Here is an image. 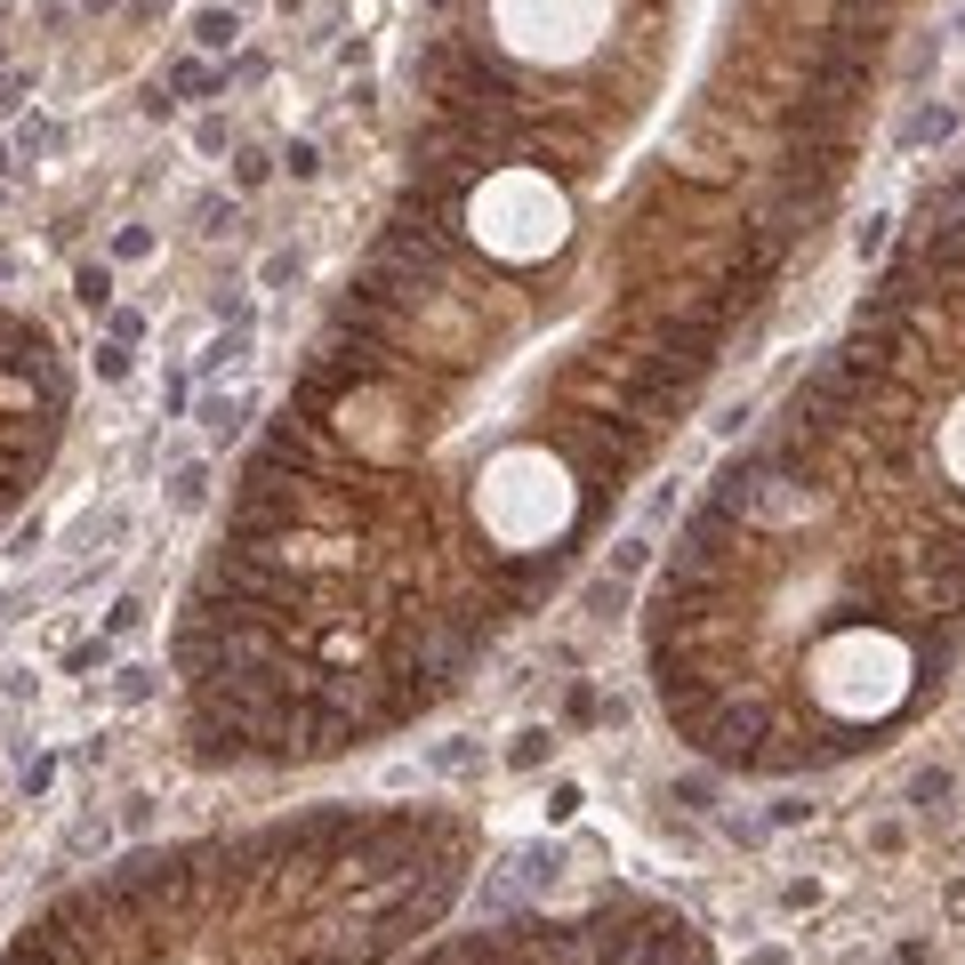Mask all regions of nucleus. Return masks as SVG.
<instances>
[{
  "mask_svg": "<svg viewBox=\"0 0 965 965\" xmlns=\"http://www.w3.org/2000/svg\"><path fill=\"white\" fill-rule=\"evenodd\" d=\"M459 885V820L322 805L241 837L129 853L24 917L0 965H387Z\"/></svg>",
  "mask_w": 965,
  "mask_h": 965,
  "instance_id": "1",
  "label": "nucleus"
},
{
  "mask_svg": "<svg viewBox=\"0 0 965 965\" xmlns=\"http://www.w3.org/2000/svg\"><path fill=\"white\" fill-rule=\"evenodd\" d=\"M419 965H708V934L660 902H604L588 917H515L491 934H451Z\"/></svg>",
  "mask_w": 965,
  "mask_h": 965,
  "instance_id": "2",
  "label": "nucleus"
},
{
  "mask_svg": "<svg viewBox=\"0 0 965 965\" xmlns=\"http://www.w3.org/2000/svg\"><path fill=\"white\" fill-rule=\"evenodd\" d=\"M64 402H73V387H64L57 338L17 306H0V524L32 491V475L49 467Z\"/></svg>",
  "mask_w": 965,
  "mask_h": 965,
  "instance_id": "3",
  "label": "nucleus"
},
{
  "mask_svg": "<svg viewBox=\"0 0 965 965\" xmlns=\"http://www.w3.org/2000/svg\"><path fill=\"white\" fill-rule=\"evenodd\" d=\"M611 24V0H491V32L482 41L531 64H579Z\"/></svg>",
  "mask_w": 965,
  "mask_h": 965,
  "instance_id": "4",
  "label": "nucleus"
},
{
  "mask_svg": "<svg viewBox=\"0 0 965 965\" xmlns=\"http://www.w3.org/2000/svg\"><path fill=\"white\" fill-rule=\"evenodd\" d=\"M957 129V106H925V113H909V129H902V146L917 153V146H942V137Z\"/></svg>",
  "mask_w": 965,
  "mask_h": 965,
  "instance_id": "5",
  "label": "nucleus"
},
{
  "mask_svg": "<svg viewBox=\"0 0 965 965\" xmlns=\"http://www.w3.org/2000/svg\"><path fill=\"white\" fill-rule=\"evenodd\" d=\"M942 467H949V482H965V402L942 419Z\"/></svg>",
  "mask_w": 965,
  "mask_h": 965,
  "instance_id": "6",
  "label": "nucleus"
},
{
  "mask_svg": "<svg viewBox=\"0 0 965 965\" xmlns=\"http://www.w3.org/2000/svg\"><path fill=\"white\" fill-rule=\"evenodd\" d=\"M949 788H957L949 773H917V780H909V805H917V813H934V805H949Z\"/></svg>",
  "mask_w": 965,
  "mask_h": 965,
  "instance_id": "7",
  "label": "nucleus"
},
{
  "mask_svg": "<svg viewBox=\"0 0 965 965\" xmlns=\"http://www.w3.org/2000/svg\"><path fill=\"white\" fill-rule=\"evenodd\" d=\"M233 32H241V24H233V9H210V17L193 24V41H201V49H233Z\"/></svg>",
  "mask_w": 965,
  "mask_h": 965,
  "instance_id": "8",
  "label": "nucleus"
},
{
  "mask_svg": "<svg viewBox=\"0 0 965 965\" xmlns=\"http://www.w3.org/2000/svg\"><path fill=\"white\" fill-rule=\"evenodd\" d=\"M169 81H178L186 97H218V89H226V73H210V64H178Z\"/></svg>",
  "mask_w": 965,
  "mask_h": 965,
  "instance_id": "9",
  "label": "nucleus"
},
{
  "mask_svg": "<svg viewBox=\"0 0 965 965\" xmlns=\"http://www.w3.org/2000/svg\"><path fill=\"white\" fill-rule=\"evenodd\" d=\"M113 298V273L106 266H81V306H106Z\"/></svg>",
  "mask_w": 965,
  "mask_h": 965,
  "instance_id": "10",
  "label": "nucleus"
},
{
  "mask_svg": "<svg viewBox=\"0 0 965 965\" xmlns=\"http://www.w3.org/2000/svg\"><path fill=\"white\" fill-rule=\"evenodd\" d=\"M282 161H290V178H315V161H322V153H315V146H306V137H298V146H290Z\"/></svg>",
  "mask_w": 965,
  "mask_h": 965,
  "instance_id": "11",
  "label": "nucleus"
},
{
  "mask_svg": "<svg viewBox=\"0 0 965 965\" xmlns=\"http://www.w3.org/2000/svg\"><path fill=\"white\" fill-rule=\"evenodd\" d=\"M97 370H106V378H121V370H129V347H121V338H113V347H97Z\"/></svg>",
  "mask_w": 965,
  "mask_h": 965,
  "instance_id": "12",
  "label": "nucleus"
}]
</instances>
